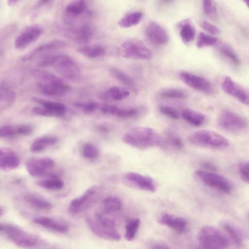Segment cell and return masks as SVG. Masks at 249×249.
<instances>
[{"mask_svg":"<svg viewBox=\"0 0 249 249\" xmlns=\"http://www.w3.org/2000/svg\"><path fill=\"white\" fill-rule=\"evenodd\" d=\"M53 164V160L49 158H32L26 162V168L31 176L39 177L46 174Z\"/></svg>","mask_w":249,"mask_h":249,"instance_id":"cell-16","label":"cell"},{"mask_svg":"<svg viewBox=\"0 0 249 249\" xmlns=\"http://www.w3.org/2000/svg\"><path fill=\"white\" fill-rule=\"evenodd\" d=\"M36 74L40 80L37 84V88L45 95L61 96L71 89V87L61 79L49 72L39 71Z\"/></svg>","mask_w":249,"mask_h":249,"instance_id":"cell-5","label":"cell"},{"mask_svg":"<svg viewBox=\"0 0 249 249\" xmlns=\"http://www.w3.org/2000/svg\"><path fill=\"white\" fill-rule=\"evenodd\" d=\"M0 232L12 243L22 248H34L39 242L36 235L12 224L0 223Z\"/></svg>","mask_w":249,"mask_h":249,"instance_id":"cell-3","label":"cell"},{"mask_svg":"<svg viewBox=\"0 0 249 249\" xmlns=\"http://www.w3.org/2000/svg\"><path fill=\"white\" fill-rule=\"evenodd\" d=\"M202 7L205 14L212 16L216 15V8L213 1L203 0Z\"/></svg>","mask_w":249,"mask_h":249,"instance_id":"cell-47","label":"cell"},{"mask_svg":"<svg viewBox=\"0 0 249 249\" xmlns=\"http://www.w3.org/2000/svg\"><path fill=\"white\" fill-rule=\"evenodd\" d=\"M130 95V92L124 89L117 87H111L108 88L102 95V98L107 101H120Z\"/></svg>","mask_w":249,"mask_h":249,"instance_id":"cell-29","label":"cell"},{"mask_svg":"<svg viewBox=\"0 0 249 249\" xmlns=\"http://www.w3.org/2000/svg\"><path fill=\"white\" fill-rule=\"evenodd\" d=\"M33 100L40 105L41 106L53 112L57 117H62L66 113V107L61 103L46 100L36 97L33 98Z\"/></svg>","mask_w":249,"mask_h":249,"instance_id":"cell-25","label":"cell"},{"mask_svg":"<svg viewBox=\"0 0 249 249\" xmlns=\"http://www.w3.org/2000/svg\"><path fill=\"white\" fill-rule=\"evenodd\" d=\"M142 15V13L138 11L128 13L118 21V24L123 28L135 26L141 22Z\"/></svg>","mask_w":249,"mask_h":249,"instance_id":"cell-30","label":"cell"},{"mask_svg":"<svg viewBox=\"0 0 249 249\" xmlns=\"http://www.w3.org/2000/svg\"><path fill=\"white\" fill-rule=\"evenodd\" d=\"M222 225L234 243L237 245H240L242 242V237L240 231L235 226L228 222H224Z\"/></svg>","mask_w":249,"mask_h":249,"instance_id":"cell-37","label":"cell"},{"mask_svg":"<svg viewBox=\"0 0 249 249\" xmlns=\"http://www.w3.org/2000/svg\"><path fill=\"white\" fill-rule=\"evenodd\" d=\"M37 184L41 187L49 190L56 191L61 189L64 186V182L54 176L39 180Z\"/></svg>","mask_w":249,"mask_h":249,"instance_id":"cell-33","label":"cell"},{"mask_svg":"<svg viewBox=\"0 0 249 249\" xmlns=\"http://www.w3.org/2000/svg\"><path fill=\"white\" fill-rule=\"evenodd\" d=\"M100 190L101 188L98 185H93L87 189L81 195L70 202L69 213L75 215L88 209L96 201Z\"/></svg>","mask_w":249,"mask_h":249,"instance_id":"cell-9","label":"cell"},{"mask_svg":"<svg viewBox=\"0 0 249 249\" xmlns=\"http://www.w3.org/2000/svg\"><path fill=\"white\" fill-rule=\"evenodd\" d=\"M203 166L206 169H209V171L213 172L216 170V167L210 162H204L203 163Z\"/></svg>","mask_w":249,"mask_h":249,"instance_id":"cell-53","label":"cell"},{"mask_svg":"<svg viewBox=\"0 0 249 249\" xmlns=\"http://www.w3.org/2000/svg\"><path fill=\"white\" fill-rule=\"evenodd\" d=\"M180 79L190 88L207 95L213 94L214 89L212 84L207 79L195 74L182 71Z\"/></svg>","mask_w":249,"mask_h":249,"instance_id":"cell-13","label":"cell"},{"mask_svg":"<svg viewBox=\"0 0 249 249\" xmlns=\"http://www.w3.org/2000/svg\"><path fill=\"white\" fill-rule=\"evenodd\" d=\"M18 2L17 0H9L7 1V3L9 5H13Z\"/></svg>","mask_w":249,"mask_h":249,"instance_id":"cell-54","label":"cell"},{"mask_svg":"<svg viewBox=\"0 0 249 249\" xmlns=\"http://www.w3.org/2000/svg\"><path fill=\"white\" fill-rule=\"evenodd\" d=\"M122 140L126 144L141 150L162 147L165 144L164 139L156 130L145 126L131 128L124 135Z\"/></svg>","mask_w":249,"mask_h":249,"instance_id":"cell-1","label":"cell"},{"mask_svg":"<svg viewBox=\"0 0 249 249\" xmlns=\"http://www.w3.org/2000/svg\"><path fill=\"white\" fill-rule=\"evenodd\" d=\"M122 207V201L117 196H108L103 201V210L106 213L110 214L118 212L121 209Z\"/></svg>","mask_w":249,"mask_h":249,"instance_id":"cell-32","label":"cell"},{"mask_svg":"<svg viewBox=\"0 0 249 249\" xmlns=\"http://www.w3.org/2000/svg\"><path fill=\"white\" fill-rule=\"evenodd\" d=\"M218 124L222 129L232 133L241 132L246 130L248 125L244 118L227 109L223 110L219 115Z\"/></svg>","mask_w":249,"mask_h":249,"instance_id":"cell-11","label":"cell"},{"mask_svg":"<svg viewBox=\"0 0 249 249\" xmlns=\"http://www.w3.org/2000/svg\"><path fill=\"white\" fill-rule=\"evenodd\" d=\"M24 198L31 207L36 209L47 211L53 207L52 204L49 200L36 194H26Z\"/></svg>","mask_w":249,"mask_h":249,"instance_id":"cell-22","label":"cell"},{"mask_svg":"<svg viewBox=\"0 0 249 249\" xmlns=\"http://www.w3.org/2000/svg\"><path fill=\"white\" fill-rule=\"evenodd\" d=\"M150 249H170L166 245L161 243H157L153 244Z\"/></svg>","mask_w":249,"mask_h":249,"instance_id":"cell-52","label":"cell"},{"mask_svg":"<svg viewBox=\"0 0 249 249\" xmlns=\"http://www.w3.org/2000/svg\"><path fill=\"white\" fill-rule=\"evenodd\" d=\"M159 110L161 113L168 117V118L177 120L179 118V115L178 111L175 108L167 105H162L159 107Z\"/></svg>","mask_w":249,"mask_h":249,"instance_id":"cell-42","label":"cell"},{"mask_svg":"<svg viewBox=\"0 0 249 249\" xmlns=\"http://www.w3.org/2000/svg\"><path fill=\"white\" fill-rule=\"evenodd\" d=\"M4 209L2 206H0V217H1L2 215L4 214Z\"/></svg>","mask_w":249,"mask_h":249,"instance_id":"cell-55","label":"cell"},{"mask_svg":"<svg viewBox=\"0 0 249 249\" xmlns=\"http://www.w3.org/2000/svg\"><path fill=\"white\" fill-rule=\"evenodd\" d=\"M39 65L42 67H52L62 76L69 79L77 78L80 72L76 62L66 54L46 55L40 59Z\"/></svg>","mask_w":249,"mask_h":249,"instance_id":"cell-2","label":"cell"},{"mask_svg":"<svg viewBox=\"0 0 249 249\" xmlns=\"http://www.w3.org/2000/svg\"><path fill=\"white\" fill-rule=\"evenodd\" d=\"M122 181L125 185L132 188L154 193L157 190L153 179L147 176L136 172H130L124 174Z\"/></svg>","mask_w":249,"mask_h":249,"instance_id":"cell-12","label":"cell"},{"mask_svg":"<svg viewBox=\"0 0 249 249\" xmlns=\"http://www.w3.org/2000/svg\"><path fill=\"white\" fill-rule=\"evenodd\" d=\"M216 37L201 32L197 38L196 46L198 48H203L206 47L213 46L217 43Z\"/></svg>","mask_w":249,"mask_h":249,"instance_id":"cell-38","label":"cell"},{"mask_svg":"<svg viewBox=\"0 0 249 249\" xmlns=\"http://www.w3.org/2000/svg\"><path fill=\"white\" fill-rule=\"evenodd\" d=\"M199 249H226L229 245L226 235L217 228L211 226L202 227L198 234Z\"/></svg>","mask_w":249,"mask_h":249,"instance_id":"cell-7","label":"cell"},{"mask_svg":"<svg viewBox=\"0 0 249 249\" xmlns=\"http://www.w3.org/2000/svg\"><path fill=\"white\" fill-rule=\"evenodd\" d=\"M193 145L213 149H224L229 145L228 140L223 136L208 130L196 131L188 137Z\"/></svg>","mask_w":249,"mask_h":249,"instance_id":"cell-6","label":"cell"},{"mask_svg":"<svg viewBox=\"0 0 249 249\" xmlns=\"http://www.w3.org/2000/svg\"><path fill=\"white\" fill-rule=\"evenodd\" d=\"M120 55L124 58L135 59H150L151 51L141 40L129 39L122 44L119 49Z\"/></svg>","mask_w":249,"mask_h":249,"instance_id":"cell-8","label":"cell"},{"mask_svg":"<svg viewBox=\"0 0 249 249\" xmlns=\"http://www.w3.org/2000/svg\"><path fill=\"white\" fill-rule=\"evenodd\" d=\"M42 33V28L34 24L25 28L16 38L14 46L17 49H23L36 41Z\"/></svg>","mask_w":249,"mask_h":249,"instance_id":"cell-15","label":"cell"},{"mask_svg":"<svg viewBox=\"0 0 249 249\" xmlns=\"http://www.w3.org/2000/svg\"><path fill=\"white\" fill-rule=\"evenodd\" d=\"M17 134L16 126L8 125L1 126L0 128V137L1 138L11 137Z\"/></svg>","mask_w":249,"mask_h":249,"instance_id":"cell-46","label":"cell"},{"mask_svg":"<svg viewBox=\"0 0 249 249\" xmlns=\"http://www.w3.org/2000/svg\"><path fill=\"white\" fill-rule=\"evenodd\" d=\"M159 222L170 227L179 233L184 232L187 226V222L185 218L168 213L163 214L160 218Z\"/></svg>","mask_w":249,"mask_h":249,"instance_id":"cell-21","label":"cell"},{"mask_svg":"<svg viewBox=\"0 0 249 249\" xmlns=\"http://www.w3.org/2000/svg\"><path fill=\"white\" fill-rule=\"evenodd\" d=\"M179 35L185 43L192 42L195 37V27L189 20H184L179 24Z\"/></svg>","mask_w":249,"mask_h":249,"instance_id":"cell-27","label":"cell"},{"mask_svg":"<svg viewBox=\"0 0 249 249\" xmlns=\"http://www.w3.org/2000/svg\"><path fill=\"white\" fill-rule=\"evenodd\" d=\"M86 222L92 232L100 238L109 241H119L121 238L115 223L100 213H96L94 217H87Z\"/></svg>","mask_w":249,"mask_h":249,"instance_id":"cell-4","label":"cell"},{"mask_svg":"<svg viewBox=\"0 0 249 249\" xmlns=\"http://www.w3.org/2000/svg\"><path fill=\"white\" fill-rule=\"evenodd\" d=\"M244 2L246 3V5L249 8V0L244 1Z\"/></svg>","mask_w":249,"mask_h":249,"instance_id":"cell-56","label":"cell"},{"mask_svg":"<svg viewBox=\"0 0 249 249\" xmlns=\"http://www.w3.org/2000/svg\"><path fill=\"white\" fill-rule=\"evenodd\" d=\"M195 174L203 184L211 188L225 193H229L232 189L231 181L218 174L205 170H198L195 172Z\"/></svg>","mask_w":249,"mask_h":249,"instance_id":"cell-10","label":"cell"},{"mask_svg":"<svg viewBox=\"0 0 249 249\" xmlns=\"http://www.w3.org/2000/svg\"><path fill=\"white\" fill-rule=\"evenodd\" d=\"M94 35L92 26L89 23H85L74 31V38L77 41L86 43L89 41Z\"/></svg>","mask_w":249,"mask_h":249,"instance_id":"cell-28","label":"cell"},{"mask_svg":"<svg viewBox=\"0 0 249 249\" xmlns=\"http://www.w3.org/2000/svg\"><path fill=\"white\" fill-rule=\"evenodd\" d=\"M57 141V138L52 136L39 137L32 142L30 146V150L33 153L41 152L46 148L55 144Z\"/></svg>","mask_w":249,"mask_h":249,"instance_id":"cell-26","label":"cell"},{"mask_svg":"<svg viewBox=\"0 0 249 249\" xmlns=\"http://www.w3.org/2000/svg\"><path fill=\"white\" fill-rule=\"evenodd\" d=\"M78 51L89 58H95L103 55L105 49L100 45H91L82 46L78 48Z\"/></svg>","mask_w":249,"mask_h":249,"instance_id":"cell-31","label":"cell"},{"mask_svg":"<svg viewBox=\"0 0 249 249\" xmlns=\"http://www.w3.org/2000/svg\"><path fill=\"white\" fill-rule=\"evenodd\" d=\"M66 42L60 39H55L42 44L21 57L23 61H29L40 53L59 49L65 47Z\"/></svg>","mask_w":249,"mask_h":249,"instance_id":"cell-20","label":"cell"},{"mask_svg":"<svg viewBox=\"0 0 249 249\" xmlns=\"http://www.w3.org/2000/svg\"><path fill=\"white\" fill-rule=\"evenodd\" d=\"M200 26L204 30L213 35H218L220 32L218 27L207 21L201 22Z\"/></svg>","mask_w":249,"mask_h":249,"instance_id":"cell-48","label":"cell"},{"mask_svg":"<svg viewBox=\"0 0 249 249\" xmlns=\"http://www.w3.org/2000/svg\"><path fill=\"white\" fill-rule=\"evenodd\" d=\"M146 35L150 42L157 45L167 43L169 36L165 29L155 21L150 22L146 29Z\"/></svg>","mask_w":249,"mask_h":249,"instance_id":"cell-18","label":"cell"},{"mask_svg":"<svg viewBox=\"0 0 249 249\" xmlns=\"http://www.w3.org/2000/svg\"><path fill=\"white\" fill-rule=\"evenodd\" d=\"M220 53L226 58L230 60L235 65L240 64V61L233 50L226 44H222L219 48Z\"/></svg>","mask_w":249,"mask_h":249,"instance_id":"cell-40","label":"cell"},{"mask_svg":"<svg viewBox=\"0 0 249 249\" xmlns=\"http://www.w3.org/2000/svg\"><path fill=\"white\" fill-rule=\"evenodd\" d=\"M141 221L139 218L129 219L125 225V238L131 241L135 238L140 225Z\"/></svg>","mask_w":249,"mask_h":249,"instance_id":"cell-34","label":"cell"},{"mask_svg":"<svg viewBox=\"0 0 249 249\" xmlns=\"http://www.w3.org/2000/svg\"><path fill=\"white\" fill-rule=\"evenodd\" d=\"M168 139L170 143L177 149H180L183 146V141L181 139L172 133H168Z\"/></svg>","mask_w":249,"mask_h":249,"instance_id":"cell-50","label":"cell"},{"mask_svg":"<svg viewBox=\"0 0 249 249\" xmlns=\"http://www.w3.org/2000/svg\"><path fill=\"white\" fill-rule=\"evenodd\" d=\"M223 90L243 104L249 105V91L239 85L231 78L226 76L221 83Z\"/></svg>","mask_w":249,"mask_h":249,"instance_id":"cell-14","label":"cell"},{"mask_svg":"<svg viewBox=\"0 0 249 249\" xmlns=\"http://www.w3.org/2000/svg\"><path fill=\"white\" fill-rule=\"evenodd\" d=\"M46 249H58V248H55V247H50V248H48Z\"/></svg>","mask_w":249,"mask_h":249,"instance_id":"cell-57","label":"cell"},{"mask_svg":"<svg viewBox=\"0 0 249 249\" xmlns=\"http://www.w3.org/2000/svg\"><path fill=\"white\" fill-rule=\"evenodd\" d=\"M20 163L19 156L11 149L3 147L0 149V168L5 171L17 168Z\"/></svg>","mask_w":249,"mask_h":249,"instance_id":"cell-19","label":"cell"},{"mask_svg":"<svg viewBox=\"0 0 249 249\" xmlns=\"http://www.w3.org/2000/svg\"><path fill=\"white\" fill-rule=\"evenodd\" d=\"M17 134L21 135H28L33 131L32 126L28 124H22L16 126Z\"/></svg>","mask_w":249,"mask_h":249,"instance_id":"cell-51","label":"cell"},{"mask_svg":"<svg viewBox=\"0 0 249 249\" xmlns=\"http://www.w3.org/2000/svg\"><path fill=\"white\" fill-rule=\"evenodd\" d=\"M16 99L15 92L4 82H1L0 90V110L10 107Z\"/></svg>","mask_w":249,"mask_h":249,"instance_id":"cell-23","label":"cell"},{"mask_svg":"<svg viewBox=\"0 0 249 249\" xmlns=\"http://www.w3.org/2000/svg\"><path fill=\"white\" fill-rule=\"evenodd\" d=\"M238 170L242 179L249 183V161L240 162L238 166Z\"/></svg>","mask_w":249,"mask_h":249,"instance_id":"cell-44","label":"cell"},{"mask_svg":"<svg viewBox=\"0 0 249 249\" xmlns=\"http://www.w3.org/2000/svg\"><path fill=\"white\" fill-rule=\"evenodd\" d=\"M82 153L84 158L91 160L97 159L99 155V151L97 148L90 142L84 144Z\"/></svg>","mask_w":249,"mask_h":249,"instance_id":"cell-41","label":"cell"},{"mask_svg":"<svg viewBox=\"0 0 249 249\" xmlns=\"http://www.w3.org/2000/svg\"><path fill=\"white\" fill-rule=\"evenodd\" d=\"M33 221L38 225L57 233H66L70 230L69 223L61 219L42 216L35 218Z\"/></svg>","mask_w":249,"mask_h":249,"instance_id":"cell-17","label":"cell"},{"mask_svg":"<svg viewBox=\"0 0 249 249\" xmlns=\"http://www.w3.org/2000/svg\"><path fill=\"white\" fill-rule=\"evenodd\" d=\"M75 106L88 113L94 112L99 107L98 103L94 102H77L75 104Z\"/></svg>","mask_w":249,"mask_h":249,"instance_id":"cell-45","label":"cell"},{"mask_svg":"<svg viewBox=\"0 0 249 249\" xmlns=\"http://www.w3.org/2000/svg\"><path fill=\"white\" fill-rule=\"evenodd\" d=\"M139 113V109L136 107L120 108L117 116L121 118H130L138 116Z\"/></svg>","mask_w":249,"mask_h":249,"instance_id":"cell-43","label":"cell"},{"mask_svg":"<svg viewBox=\"0 0 249 249\" xmlns=\"http://www.w3.org/2000/svg\"><path fill=\"white\" fill-rule=\"evenodd\" d=\"M86 7V2L85 0H74L67 5L66 11L71 15L77 16L82 14L85 11Z\"/></svg>","mask_w":249,"mask_h":249,"instance_id":"cell-35","label":"cell"},{"mask_svg":"<svg viewBox=\"0 0 249 249\" xmlns=\"http://www.w3.org/2000/svg\"><path fill=\"white\" fill-rule=\"evenodd\" d=\"M161 98L182 99L187 97V93L180 89L169 88L162 90L159 92Z\"/></svg>","mask_w":249,"mask_h":249,"instance_id":"cell-36","label":"cell"},{"mask_svg":"<svg viewBox=\"0 0 249 249\" xmlns=\"http://www.w3.org/2000/svg\"><path fill=\"white\" fill-rule=\"evenodd\" d=\"M110 71L112 75L118 81L128 86L134 85V81L124 71L116 68H111Z\"/></svg>","mask_w":249,"mask_h":249,"instance_id":"cell-39","label":"cell"},{"mask_svg":"<svg viewBox=\"0 0 249 249\" xmlns=\"http://www.w3.org/2000/svg\"><path fill=\"white\" fill-rule=\"evenodd\" d=\"M181 116L186 122L195 126L201 125L206 119L205 115L202 113L188 108L182 110Z\"/></svg>","mask_w":249,"mask_h":249,"instance_id":"cell-24","label":"cell"},{"mask_svg":"<svg viewBox=\"0 0 249 249\" xmlns=\"http://www.w3.org/2000/svg\"><path fill=\"white\" fill-rule=\"evenodd\" d=\"M120 109L116 106L109 104H104L100 107V110L103 113L117 116Z\"/></svg>","mask_w":249,"mask_h":249,"instance_id":"cell-49","label":"cell"}]
</instances>
